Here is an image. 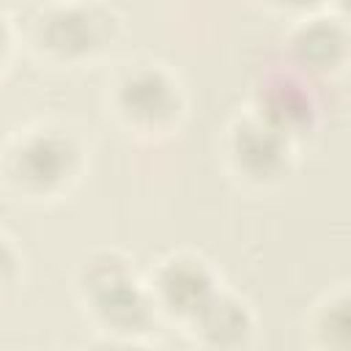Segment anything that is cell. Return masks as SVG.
<instances>
[{"label": "cell", "instance_id": "cell-1", "mask_svg": "<svg viewBox=\"0 0 351 351\" xmlns=\"http://www.w3.org/2000/svg\"><path fill=\"white\" fill-rule=\"evenodd\" d=\"M74 299L104 346H151L162 326L143 271L118 247H93L74 269Z\"/></svg>", "mask_w": 351, "mask_h": 351}, {"label": "cell", "instance_id": "cell-2", "mask_svg": "<svg viewBox=\"0 0 351 351\" xmlns=\"http://www.w3.org/2000/svg\"><path fill=\"white\" fill-rule=\"evenodd\" d=\"M88 167V145L66 121L38 118L0 145V186L19 203L44 206L66 197Z\"/></svg>", "mask_w": 351, "mask_h": 351}, {"label": "cell", "instance_id": "cell-3", "mask_svg": "<svg viewBox=\"0 0 351 351\" xmlns=\"http://www.w3.org/2000/svg\"><path fill=\"white\" fill-rule=\"evenodd\" d=\"M123 16L104 0H44L19 27V44L49 69H82L112 52Z\"/></svg>", "mask_w": 351, "mask_h": 351}, {"label": "cell", "instance_id": "cell-4", "mask_svg": "<svg viewBox=\"0 0 351 351\" xmlns=\"http://www.w3.org/2000/svg\"><path fill=\"white\" fill-rule=\"evenodd\" d=\"M104 104L110 118L134 140L173 137L186 118V88L178 71L156 58L134 55L118 63L107 80Z\"/></svg>", "mask_w": 351, "mask_h": 351}, {"label": "cell", "instance_id": "cell-5", "mask_svg": "<svg viewBox=\"0 0 351 351\" xmlns=\"http://www.w3.org/2000/svg\"><path fill=\"white\" fill-rule=\"evenodd\" d=\"M219 156L233 181L250 189H271L296 167V140L258 115L252 107L236 112L219 137Z\"/></svg>", "mask_w": 351, "mask_h": 351}, {"label": "cell", "instance_id": "cell-6", "mask_svg": "<svg viewBox=\"0 0 351 351\" xmlns=\"http://www.w3.org/2000/svg\"><path fill=\"white\" fill-rule=\"evenodd\" d=\"M143 277L159 321L178 329H184L192 315L222 288L217 266L195 250L165 252Z\"/></svg>", "mask_w": 351, "mask_h": 351}, {"label": "cell", "instance_id": "cell-7", "mask_svg": "<svg viewBox=\"0 0 351 351\" xmlns=\"http://www.w3.org/2000/svg\"><path fill=\"white\" fill-rule=\"evenodd\" d=\"M348 25L335 8L291 19L285 33V63L310 80H332L348 63Z\"/></svg>", "mask_w": 351, "mask_h": 351}, {"label": "cell", "instance_id": "cell-8", "mask_svg": "<svg viewBox=\"0 0 351 351\" xmlns=\"http://www.w3.org/2000/svg\"><path fill=\"white\" fill-rule=\"evenodd\" d=\"M250 107L282 132H288L296 143L304 132L315 129L321 110L313 90V80L299 74L288 63L285 69H271L258 77Z\"/></svg>", "mask_w": 351, "mask_h": 351}, {"label": "cell", "instance_id": "cell-9", "mask_svg": "<svg viewBox=\"0 0 351 351\" xmlns=\"http://www.w3.org/2000/svg\"><path fill=\"white\" fill-rule=\"evenodd\" d=\"M181 332L208 351H241L258 337V315L241 293L222 285Z\"/></svg>", "mask_w": 351, "mask_h": 351}, {"label": "cell", "instance_id": "cell-10", "mask_svg": "<svg viewBox=\"0 0 351 351\" xmlns=\"http://www.w3.org/2000/svg\"><path fill=\"white\" fill-rule=\"evenodd\" d=\"M351 288L348 282H337L324 291L304 318V335L313 348L343 351L351 346Z\"/></svg>", "mask_w": 351, "mask_h": 351}, {"label": "cell", "instance_id": "cell-11", "mask_svg": "<svg viewBox=\"0 0 351 351\" xmlns=\"http://www.w3.org/2000/svg\"><path fill=\"white\" fill-rule=\"evenodd\" d=\"M19 277H22V250L5 230H0V296L11 291L19 282Z\"/></svg>", "mask_w": 351, "mask_h": 351}, {"label": "cell", "instance_id": "cell-12", "mask_svg": "<svg viewBox=\"0 0 351 351\" xmlns=\"http://www.w3.org/2000/svg\"><path fill=\"white\" fill-rule=\"evenodd\" d=\"M261 3H263V5H269V8H271V11H277V14L291 16V19L332 8V0H261Z\"/></svg>", "mask_w": 351, "mask_h": 351}, {"label": "cell", "instance_id": "cell-13", "mask_svg": "<svg viewBox=\"0 0 351 351\" xmlns=\"http://www.w3.org/2000/svg\"><path fill=\"white\" fill-rule=\"evenodd\" d=\"M16 47H19V27L5 11H0V74L11 66Z\"/></svg>", "mask_w": 351, "mask_h": 351}]
</instances>
